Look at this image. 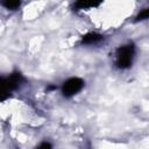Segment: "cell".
<instances>
[{
	"mask_svg": "<svg viewBox=\"0 0 149 149\" xmlns=\"http://www.w3.org/2000/svg\"><path fill=\"white\" fill-rule=\"evenodd\" d=\"M83 86H84V81L80 78L73 77V78H70L66 81H64L63 87H62V93L64 97L70 98L74 94H77L83 88Z\"/></svg>",
	"mask_w": 149,
	"mask_h": 149,
	"instance_id": "2",
	"label": "cell"
},
{
	"mask_svg": "<svg viewBox=\"0 0 149 149\" xmlns=\"http://www.w3.org/2000/svg\"><path fill=\"white\" fill-rule=\"evenodd\" d=\"M134 57V45L126 44L116 50V65L120 69H127L132 65Z\"/></svg>",
	"mask_w": 149,
	"mask_h": 149,
	"instance_id": "1",
	"label": "cell"
},
{
	"mask_svg": "<svg viewBox=\"0 0 149 149\" xmlns=\"http://www.w3.org/2000/svg\"><path fill=\"white\" fill-rule=\"evenodd\" d=\"M51 146L49 144V143H42L41 146H40V148H50Z\"/></svg>",
	"mask_w": 149,
	"mask_h": 149,
	"instance_id": "7",
	"label": "cell"
},
{
	"mask_svg": "<svg viewBox=\"0 0 149 149\" xmlns=\"http://www.w3.org/2000/svg\"><path fill=\"white\" fill-rule=\"evenodd\" d=\"M102 0H77L74 8L76 9H86V8H92V7H98Z\"/></svg>",
	"mask_w": 149,
	"mask_h": 149,
	"instance_id": "3",
	"label": "cell"
},
{
	"mask_svg": "<svg viewBox=\"0 0 149 149\" xmlns=\"http://www.w3.org/2000/svg\"><path fill=\"white\" fill-rule=\"evenodd\" d=\"M147 19H149V8H144L136 16V21H143V20H147Z\"/></svg>",
	"mask_w": 149,
	"mask_h": 149,
	"instance_id": "6",
	"label": "cell"
},
{
	"mask_svg": "<svg viewBox=\"0 0 149 149\" xmlns=\"http://www.w3.org/2000/svg\"><path fill=\"white\" fill-rule=\"evenodd\" d=\"M101 40H102V36L100 34L88 33V34H86V35L83 36L81 43H84V44H92V43H97V42H99Z\"/></svg>",
	"mask_w": 149,
	"mask_h": 149,
	"instance_id": "4",
	"label": "cell"
},
{
	"mask_svg": "<svg viewBox=\"0 0 149 149\" xmlns=\"http://www.w3.org/2000/svg\"><path fill=\"white\" fill-rule=\"evenodd\" d=\"M21 5V0H2V6L6 7L7 9H16Z\"/></svg>",
	"mask_w": 149,
	"mask_h": 149,
	"instance_id": "5",
	"label": "cell"
}]
</instances>
